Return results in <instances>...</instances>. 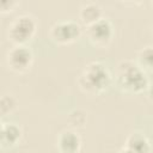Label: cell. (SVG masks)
<instances>
[{
  "label": "cell",
  "instance_id": "7",
  "mask_svg": "<svg viewBox=\"0 0 153 153\" xmlns=\"http://www.w3.org/2000/svg\"><path fill=\"white\" fill-rule=\"evenodd\" d=\"M81 140L79 135L72 130L62 131L57 137V148L60 153H79Z\"/></svg>",
  "mask_w": 153,
  "mask_h": 153
},
{
  "label": "cell",
  "instance_id": "3",
  "mask_svg": "<svg viewBox=\"0 0 153 153\" xmlns=\"http://www.w3.org/2000/svg\"><path fill=\"white\" fill-rule=\"evenodd\" d=\"M36 20L27 14L16 17L8 26V38L16 45H24L36 32Z\"/></svg>",
  "mask_w": 153,
  "mask_h": 153
},
{
  "label": "cell",
  "instance_id": "10",
  "mask_svg": "<svg viewBox=\"0 0 153 153\" xmlns=\"http://www.w3.org/2000/svg\"><path fill=\"white\" fill-rule=\"evenodd\" d=\"M20 136H22V130L18 126L12 124V123L4 124L1 136H0V145L6 146V147L13 146L19 141Z\"/></svg>",
  "mask_w": 153,
  "mask_h": 153
},
{
  "label": "cell",
  "instance_id": "9",
  "mask_svg": "<svg viewBox=\"0 0 153 153\" xmlns=\"http://www.w3.org/2000/svg\"><path fill=\"white\" fill-rule=\"evenodd\" d=\"M102 18V8L97 2H86L80 8V19L81 22L88 26L96 23L98 19Z\"/></svg>",
  "mask_w": 153,
  "mask_h": 153
},
{
  "label": "cell",
  "instance_id": "11",
  "mask_svg": "<svg viewBox=\"0 0 153 153\" xmlns=\"http://www.w3.org/2000/svg\"><path fill=\"white\" fill-rule=\"evenodd\" d=\"M152 62H153V50L152 47H145L142 48L137 54V66L146 71L152 69Z\"/></svg>",
  "mask_w": 153,
  "mask_h": 153
},
{
  "label": "cell",
  "instance_id": "5",
  "mask_svg": "<svg viewBox=\"0 0 153 153\" xmlns=\"http://www.w3.org/2000/svg\"><path fill=\"white\" fill-rule=\"evenodd\" d=\"M112 33H114L112 24L106 18L98 19L96 23L88 25L86 29V35L88 41L94 47H99V48H104L110 43Z\"/></svg>",
  "mask_w": 153,
  "mask_h": 153
},
{
  "label": "cell",
  "instance_id": "14",
  "mask_svg": "<svg viewBox=\"0 0 153 153\" xmlns=\"http://www.w3.org/2000/svg\"><path fill=\"white\" fill-rule=\"evenodd\" d=\"M17 6V1L14 0H0V13L11 12Z\"/></svg>",
  "mask_w": 153,
  "mask_h": 153
},
{
  "label": "cell",
  "instance_id": "6",
  "mask_svg": "<svg viewBox=\"0 0 153 153\" xmlns=\"http://www.w3.org/2000/svg\"><path fill=\"white\" fill-rule=\"evenodd\" d=\"M7 65L14 72L27 71L33 61L32 51L25 45H16L7 53Z\"/></svg>",
  "mask_w": 153,
  "mask_h": 153
},
{
  "label": "cell",
  "instance_id": "1",
  "mask_svg": "<svg viewBox=\"0 0 153 153\" xmlns=\"http://www.w3.org/2000/svg\"><path fill=\"white\" fill-rule=\"evenodd\" d=\"M116 81L121 90L129 93H140L148 88L149 79L136 62L123 60L116 69Z\"/></svg>",
  "mask_w": 153,
  "mask_h": 153
},
{
  "label": "cell",
  "instance_id": "2",
  "mask_svg": "<svg viewBox=\"0 0 153 153\" xmlns=\"http://www.w3.org/2000/svg\"><path fill=\"white\" fill-rule=\"evenodd\" d=\"M111 81L109 69L102 62H90L81 72L78 84L84 92L99 93L105 90Z\"/></svg>",
  "mask_w": 153,
  "mask_h": 153
},
{
  "label": "cell",
  "instance_id": "16",
  "mask_svg": "<svg viewBox=\"0 0 153 153\" xmlns=\"http://www.w3.org/2000/svg\"><path fill=\"white\" fill-rule=\"evenodd\" d=\"M2 127H4V124L0 122V136H1V131H2Z\"/></svg>",
  "mask_w": 153,
  "mask_h": 153
},
{
  "label": "cell",
  "instance_id": "15",
  "mask_svg": "<svg viewBox=\"0 0 153 153\" xmlns=\"http://www.w3.org/2000/svg\"><path fill=\"white\" fill-rule=\"evenodd\" d=\"M118 153H133V152H131L130 149H128V148H126V147H124V148H122Z\"/></svg>",
  "mask_w": 153,
  "mask_h": 153
},
{
  "label": "cell",
  "instance_id": "4",
  "mask_svg": "<svg viewBox=\"0 0 153 153\" xmlns=\"http://www.w3.org/2000/svg\"><path fill=\"white\" fill-rule=\"evenodd\" d=\"M81 33L80 25L74 20H62L50 27V37L59 44H68L79 38Z\"/></svg>",
  "mask_w": 153,
  "mask_h": 153
},
{
  "label": "cell",
  "instance_id": "12",
  "mask_svg": "<svg viewBox=\"0 0 153 153\" xmlns=\"http://www.w3.org/2000/svg\"><path fill=\"white\" fill-rule=\"evenodd\" d=\"M16 105H17V102L12 96L5 94L0 97V117L7 116L8 114H11L16 109Z\"/></svg>",
  "mask_w": 153,
  "mask_h": 153
},
{
  "label": "cell",
  "instance_id": "8",
  "mask_svg": "<svg viewBox=\"0 0 153 153\" xmlns=\"http://www.w3.org/2000/svg\"><path fill=\"white\" fill-rule=\"evenodd\" d=\"M126 148L133 153H151L149 140L141 133H133L126 141Z\"/></svg>",
  "mask_w": 153,
  "mask_h": 153
},
{
  "label": "cell",
  "instance_id": "13",
  "mask_svg": "<svg viewBox=\"0 0 153 153\" xmlns=\"http://www.w3.org/2000/svg\"><path fill=\"white\" fill-rule=\"evenodd\" d=\"M86 121V114L81 110H74L69 115V123L73 127H81Z\"/></svg>",
  "mask_w": 153,
  "mask_h": 153
}]
</instances>
